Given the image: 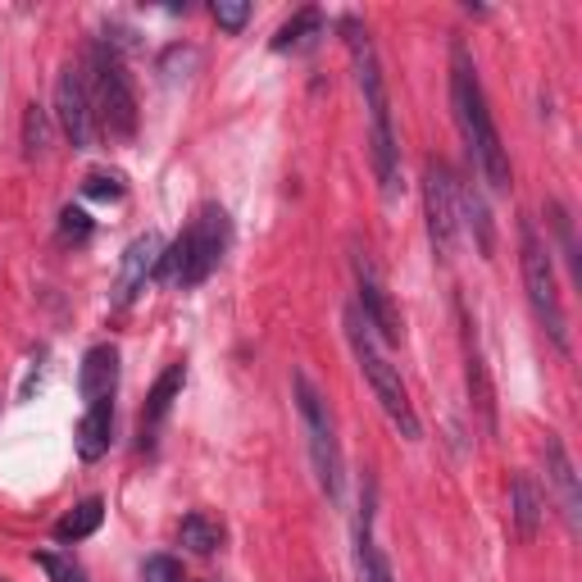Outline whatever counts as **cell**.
<instances>
[{
    "mask_svg": "<svg viewBox=\"0 0 582 582\" xmlns=\"http://www.w3.org/2000/svg\"><path fill=\"white\" fill-rule=\"evenodd\" d=\"M341 32H346V46H351V64H356V83H360V96H364V109H369V150H373V173L382 182V197L392 201L401 191V141H396V128H392V100H387V77H382V64H378V51H373V36L369 28L346 14L341 19Z\"/></svg>",
    "mask_w": 582,
    "mask_h": 582,
    "instance_id": "1",
    "label": "cell"
},
{
    "mask_svg": "<svg viewBox=\"0 0 582 582\" xmlns=\"http://www.w3.org/2000/svg\"><path fill=\"white\" fill-rule=\"evenodd\" d=\"M451 105H455V124L464 133V146H469L478 173L496 191H506L510 187V155H506V141H500V128L491 119L487 92L478 83L474 55H469L464 42H451Z\"/></svg>",
    "mask_w": 582,
    "mask_h": 582,
    "instance_id": "2",
    "label": "cell"
},
{
    "mask_svg": "<svg viewBox=\"0 0 582 582\" xmlns=\"http://www.w3.org/2000/svg\"><path fill=\"white\" fill-rule=\"evenodd\" d=\"M87 96H92V114H96V128L128 146L141 128V105H137V87H133V73L124 64V55L96 42L87 55Z\"/></svg>",
    "mask_w": 582,
    "mask_h": 582,
    "instance_id": "3",
    "label": "cell"
},
{
    "mask_svg": "<svg viewBox=\"0 0 582 582\" xmlns=\"http://www.w3.org/2000/svg\"><path fill=\"white\" fill-rule=\"evenodd\" d=\"M223 251H227V214L219 205H201L197 219L178 232V242L165 246L155 278L165 287H201L219 268Z\"/></svg>",
    "mask_w": 582,
    "mask_h": 582,
    "instance_id": "4",
    "label": "cell"
},
{
    "mask_svg": "<svg viewBox=\"0 0 582 582\" xmlns=\"http://www.w3.org/2000/svg\"><path fill=\"white\" fill-rule=\"evenodd\" d=\"M346 341H351V356H356L360 373H364L369 387H373V401L382 405L387 419H392V428H396L405 442H419L423 428H419L414 401H410L405 382H401V369L382 356V346H378V337L369 332V324L360 319V309H346Z\"/></svg>",
    "mask_w": 582,
    "mask_h": 582,
    "instance_id": "5",
    "label": "cell"
},
{
    "mask_svg": "<svg viewBox=\"0 0 582 582\" xmlns=\"http://www.w3.org/2000/svg\"><path fill=\"white\" fill-rule=\"evenodd\" d=\"M519 268H523V287H528V305L537 324L547 328V337L555 341V351L569 356L573 337H569V315L560 300V283H555V264H551V246L541 242V232L532 219L519 223Z\"/></svg>",
    "mask_w": 582,
    "mask_h": 582,
    "instance_id": "6",
    "label": "cell"
},
{
    "mask_svg": "<svg viewBox=\"0 0 582 582\" xmlns=\"http://www.w3.org/2000/svg\"><path fill=\"white\" fill-rule=\"evenodd\" d=\"M292 396H296V414L305 428V446H309V464H315V478L324 487L328 500L341 496V442H337V423L332 410L324 401V392L309 382L305 369L292 373Z\"/></svg>",
    "mask_w": 582,
    "mask_h": 582,
    "instance_id": "7",
    "label": "cell"
},
{
    "mask_svg": "<svg viewBox=\"0 0 582 582\" xmlns=\"http://www.w3.org/2000/svg\"><path fill=\"white\" fill-rule=\"evenodd\" d=\"M423 214H428V242L437 260H451L459 242V182L446 160L423 165Z\"/></svg>",
    "mask_w": 582,
    "mask_h": 582,
    "instance_id": "8",
    "label": "cell"
},
{
    "mask_svg": "<svg viewBox=\"0 0 582 582\" xmlns=\"http://www.w3.org/2000/svg\"><path fill=\"white\" fill-rule=\"evenodd\" d=\"M455 319H459V356H464V387H469V410L478 419V428L487 437H496L500 428V410H496V387H491V373H487V360H483V346H478V328L469 319V305L455 296Z\"/></svg>",
    "mask_w": 582,
    "mask_h": 582,
    "instance_id": "9",
    "label": "cell"
},
{
    "mask_svg": "<svg viewBox=\"0 0 582 582\" xmlns=\"http://www.w3.org/2000/svg\"><path fill=\"white\" fill-rule=\"evenodd\" d=\"M55 124L68 137L73 150H92L96 146V114H92V96H87V77L77 68H64L55 83Z\"/></svg>",
    "mask_w": 582,
    "mask_h": 582,
    "instance_id": "10",
    "label": "cell"
},
{
    "mask_svg": "<svg viewBox=\"0 0 582 582\" xmlns=\"http://www.w3.org/2000/svg\"><path fill=\"white\" fill-rule=\"evenodd\" d=\"M356 287H360V319L369 324V332L387 346H401L405 341V324H401V309L392 305V296H387V287L378 283L373 264L364 255H356Z\"/></svg>",
    "mask_w": 582,
    "mask_h": 582,
    "instance_id": "11",
    "label": "cell"
},
{
    "mask_svg": "<svg viewBox=\"0 0 582 582\" xmlns=\"http://www.w3.org/2000/svg\"><path fill=\"white\" fill-rule=\"evenodd\" d=\"M160 255H165L160 232H141V237L124 251L119 283H114V305H133L137 292H146V283L155 278V268H160Z\"/></svg>",
    "mask_w": 582,
    "mask_h": 582,
    "instance_id": "12",
    "label": "cell"
},
{
    "mask_svg": "<svg viewBox=\"0 0 582 582\" xmlns=\"http://www.w3.org/2000/svg\"><path fill=\"white\" fill-rule=\"evenodd\" d=\"M541 464H547V483L560 496V510H564L569 528L578 532V523H582V487H578L573 459H569V451H564V442L555 433H547V442H541Z\"/></svg>",
    "mask_w": 582,
    "mask_h": 582,
    "instance_id": "13",
    "label": "cell"
},
{
    "mask_svg": "<svg viewBox=\"0 0 582 582\" xmlns=\"http://www.w3.org/2000/svg\"><path fill=\"white\" fill-rule=\"evenodd\" d=\"M182 387H187V364L182 360H173L160 378H155V387H150V396H146V405H141V451H150L155 446V437H160V428H165V419H169V410H173V401L182 396Z\"/></svg>",
    "mask_w": 582,
    "mask_h": 582,
    "instance_id": "14",
    "label": "cell"
},
{
    "mask_svg": "<svg viewBox=\"0 0 582 582\" xmlns=\"http://www.w3.org/2000/svg\"><path fill=\"white\" fill-rule=\"evenodd\" d=\"M356 564L364 582H396L392 564H387L382 547L373 541V483H364L360 491V519H356Z\"/></svg>",
    "mask_w": 582,
    "mask_h": 582,
    "instance_id": "15",
    "label": "cell"
},
{
    "mask_svg": "<svg viewBox=\"0 0 582 582\" xmlns=\"http://www.w3.org/2000/svg\"><path fill=\"white\" fill-rule=\"evenodd\" d=\"M541 519H547V496H541L532 474H510V523L519 541H537Z\"/></svg>",
    "mask_w": 582,
    "mask_h": 582,
    "instance_id": "16",
    "label": "cell"
},
{
    "mask_svg": "<svg viewBox=\"0 0 582 582\" xmlns=\"http://www.w3.org/2000/svg\"><path fill=\"white\" fill-rule=\"evenodd\" d=\"M114 387H119V351L114 346H92L83 356V373H77V392L87 405L96 401H114Z\"/></svg>",
    "mask_w": 582,
    "mask_h": 582,
    "instance_id": "17",
    "label": "cell"
},
{
    "mask_svg": "<svg viewBox=\"0 0 582 582\" xmlns=\"http://www.w3.org/2000/svg\"><path fill=\"white\" fill-rule=\"evenodd\" d=\"M109 433H114V401H96V405H87V414L77 419V433H73L77 459L96 464V459L109 451Z\"/></svg>",
    "mask_w": 582,
    "mask_h": 582,
    "instance_id": "18",
    "label": "cell"
},
{
    "mask_svg": "<svg viewBox=\"0 0 582 582\" xmlns=\"http://www.w3.org/2000/svg\"><path fill=\"white\" fill-rule=\"evenodd\" d=\"M178 541L187 551H197V555H214L223 547V523L205 510H191L182 523H178Z\"/></svg>",
    "mask_w": 582,
    "mask_h": 582,
    "instance_id": "19",
    "label": "cell"
},
{
    "mask_svg": "<svg viewBox=\"0 0 582 582\" xmlns=\"http://www.w3.org/2000/svg\"><path fill=\"white\" fill-rule=\"evenodd\" d=\"M459 227H469V232H474V242H478V251H483V255H491V251H496L491 214H487L483 197H478V191H469V187L459 191Z\"/></svg>",
    "mask_w": 582,
    "mask_h": 582,
    "instance_id": "20",
    "label": "cell"
},
{
    "mask_svg": "<svg viewBox=\"0 0 582 582\" xmlns=\"http://www.w3.org/2000/svg\"><path fill=\"white\" fill-rule=\"evenodd\" d=\"M315 36H324V14L319 10H300V14H292L278 28L274 51H305V46H315Z\"/></svg>",
    "mask_w": 582,
    "mask_h": 582,
    "instance_id": "21",
    "label": "cell"
},
{
    "mask_svg": "<svg viewBox=\"0 0 582 582\" xmlns=\"http://www.w3.org/2000/svg\"><path fill=\"white\" fill-rule=\"evenodd\" d=\"M100 519H105V500H100V496H87L73 515H64V519L55 523V537H60V541H83V537H92V532L100 528Z\"/></svg>",
    "mask_w": 582,
    "mask_h": 582,
    "instance_id": "22",
    "label": "cell"
},
{
    "mask_svg": "<svg viewBox=\"0 0 582 582\" xmlns=\"http://www.w3.org/2000/svg\"><path fill=\"white\" fill-rule=\"evenodd\" d=\"M547 223H551V232H555V242H560L564 260H569V274H573V278H582V260H578V237H573V219H569V210H564L560 201H547Z\"/></svg>",
    "mask_w": 582,
    "mask_h": 582,
    "instance_id": "23",
    "label": "cell"
},
{
    "mask_svg": "<svg viewBox=\"0 0 582 582\" xmlns=\"http://www.w3.org/2000/svg\"><path fill=\"white\" fill-rule=\"evenodd\" d=\"M51 146V114L42 105H28L23 109V155L28 160H42Z\"/></svg>",
    "mask_w": 582,
    "mask_h": 582,
    "instance_id": "24",
    "label": "cell"
},
{
    "mask_svg": "<svg viewBox=\"0 0 582 582\" xmlns=\"http://www.w3.org/2000/svg\"><path fill=\"white\" fill-rule=\"evenodd\" d=\"M210 14H214V23L223 32H242L251 23V6H246V0H214Z\"/></svg>",
    "mask_w": 582,
    "mask_h": 582,
    "instance_id": "25",
    "label": "cell"
},
{
    "mask_svg": "<svg viewBox=\"0 0 582 582\" xmlns=\"http://www.w3.org/2000/svg\"><path fill=\"white\" fill-rule=\"evenodd\" d=\"M92 227H96V223H92L87 210H77V205H64V210H60V237H64V242H87Z\"/></svg>",
    "mask_w": 582,
    "mask_h": 582,
    "instance_id": "26",
    "label": "cell"
},
{
    "mask_svg": "<svg viewBox=\"0 0 582 582\" xmlns=\"http://www.w3.org/2000/svg\"><path fill=\"white\" fill-rule=\"evenodd\" d=\"M32 560H36V569H46V573H51V582H87V573H83V569H77L73 560H64V555H51V551H36Z\"/></svg>",
    "mask_w": 582,
    "mask_h": 582,
    "instance_id": "27",
    "label": "cell"
},
{
    "mask_svg": "<svg viewBox=\"0 0 582 582\" xmlns=\"http://www.w3.org/2000/svg\"><path fill=\"white\" fill-rule=\"evenodd\" d=\"M141 582H187V573H182V564L173 555H150L141 564Z\"/></svg>",
    "mask_w": 582,
    "mask_h": 582,
    "instance_id": "28",
    "label": "cell"
},
{
    "mask_svg": "<svg viewBox=\"0 0 582 582\" xmlns=\"http://www.w3.org/2000/svg\"><path fill=\"white\" fill-rule=\"evenodd\" d=\"M197 46H173V51H165V60H160V73L169 77V83H178V77H187V68H197Z\"/></svg>",
    "mask_w": 582,
    "mask_h": 582,
    "instance_id": "29",
    "label": "cell"
},
{
    "mask_svg": "<svg viewBox=\"0 0 582 582\" xmlns=\"http://www.w3.org/2000/svg\"><path fill=\"white\" fill-rule=\"evenodd\" d=\"M83 191L92 201H124V178H114V173H92L87 182H83Z\"/></svg>",
    "mask_w": 582,
    "mask_h": 582,
    "instance_id": "30",
    "label": "cell"
}]
</instances>
